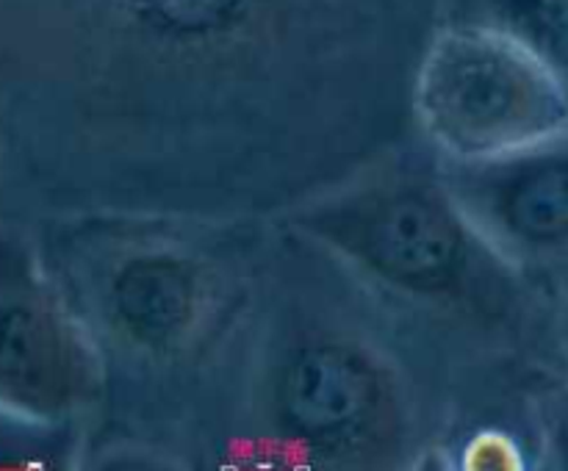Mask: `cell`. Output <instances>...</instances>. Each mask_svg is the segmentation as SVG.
I'll use <instances>...</instances> for the list:
<instances>
[{
  "label": "cell",
  "instance_id": "1",
  "mask_svg": "<svg viewBox=\"0 0 568 471\" xmlns=\"http://www.w3.org/2000/svg\"><path fill=\"white\" fill-rule=\"evenodd\" d=\"M89 214L277 225L419 139L444 0H64Z\"/></svg>",
  "mask_w": 568,
  "mask_h": 471
},
{
  "label": "cell",
  "instance_id": "2",
  "mask_svg": "<svg viewBox=\"0 0 568 471\" xmlns=\"http://www.w3.org/2000/svg\"><path fill=\"white\" fill-rule=\"evenodd\" d=\"M455 408L442 369L375 297L277 222L209 458L253 469H403L442 441Z\"/></svg>",
  "mask_w": 568,
  "mask_h": 471
},
{
  "label": "cell",
  "instance_id": "3",
  "mask_svg": "<svg viewBox=\"0 0 568 471\" xmlns=\"http://www.w3.org/2000/svg\"><path fill=\"white\" fill-rule=\"evenodd\" d=\"M275 225L89 214L72 264L120 438L200 452L233 386Z\"/></svg>",
  "mask_w": 568,
  "mask_h": 471
},
{
  "label": "cell",
  "instance_id": "4",
  "mask_svg": "<svg viewBox=\"0 0 568 471\" xmlns=\"http://www.w3.org/2000/svg\"><path fill=\"white\" fill-rule=\"evenodd\" d=\"M336 258L464 391L547 349L552 299L483 238L422 139L283 219Z\"/></svg>",
  "mask_w": 568,
  "mask_h": 471
},
{
  "label": "cell",
  "instance_id": "5",
  "mask_svg": "<svg viewBox=\"0 0 568 471\" xmlns=\"http://www.w3.org/2000/svg\"><path fill=\"white\" fill-rule=\"evenodd\" d=\"M414 120L438 158H499L568 133V89L503 31L442 22L416 78Z\"/></svg>",
  "mask_w": 568,
  "mask_h": 471
},
{
  "label": "cell",
  "instance_id": "6",
  "mask_svg": "<svg viewBox=\"0 0 568 471\" xmlns=\"http://www.w3.org/2000/svg\"><path fill=\"white\" fill-rule=\"evenodd\" d=\"M488 244L549 299L568 286V133L488 161L438 158Z\"/></svg>",
  "mask_w": 568,
  "mask_h": 471
},
{
  "label": "cell",
  "instance_id": "7",
  "mask_svg": "<svg viewBox=\"0 0 568 471\" xmlns=\"http://www.w3.org/2000/svg\"><path fill=\"white\" fill-rule=\"evenodd\" d=\"M442 22L503 31L568 89V0H444Z\"/></svg>",
  "mask_w": 568,
  "mask_h": 471
},
{
  "label": "cell",
  "instance_id": "8",
  "mask_svg": "<svg viewBox=\"0 0 568 471\" xmlns=\"http://www.w3.org/2000/svg\"><path fill=\"white\" fill-rule=\"evenodd\" d=\"M547 349L564 364L568 371V286L558 291L549 305L547 319Z\"/></svg>",
  "mask_w": 568,
  "mask_h": 471
}]
</instances>
